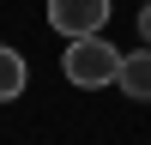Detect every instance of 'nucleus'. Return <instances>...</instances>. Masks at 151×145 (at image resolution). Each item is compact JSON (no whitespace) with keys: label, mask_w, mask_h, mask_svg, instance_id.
<instances>
[{"label":"nucleus","mask_w":151,"mask_h":145,"mask_svg":"<svg viewBox=\"0 0 151 145\" xmlns=\"http://www.w3.org/2000/svg\"><path fill=\"white\" fill-rule=\"evenodd\" d=\"M60 67H67V79L79 85V91H103V85H115V72H121V48H109L103 30L97 36H67Z\"/></svg>","instance_id":"f257e3e1"},{"label":"nucleus","mask_w":151,"mask_h":145,"mask_svg":"<svg viewBox=\"0 0 151 145\" xmlns=\"http://www.w3.org/2000/svg\"><path fill=\"white\" fill-rule=\"evenodd\" d=\"M48 24L60 36H97L109 24V0H48Z\"/></svg>","instance_id":"f03ea898"},{"label":"nucleus","mask_w":151,"mask_h":145,"mask_svg":"<svg viewBox=\"0 0 151 145\" xmlns=\"http://www.w3.org/2000/svg\"><path fill=\"white\" fill-rule=\"evenodd\" d=\"M115 85L133 97V103H151V48H139V55H121Z\"/></svg>","instance_id":"7ed1b4c3"},{"label":"nucleus","mask_w":151,"mask_h":145,"mask_svg":"<svg viewBox=\"0 0 151 145\" xmlns=\"http://www.w3.org/2000/svg\"><path fill=\"white\" fill-rule=\"evenodd\" d=\"M18 91H24V55L0 42V103H12Z\"/></svg>","instance_id":"20e7f679"},{"label":"nucleus","mask_w":151,"mask_h":145,"mask_svg":"<svg viewBox=\"0 0 151 145\" xmlns=\"http://www.w3.org/2000/svg\"><path fill=\"white\" fill-rule=\"evenodd\" d=\"M139 36H145V48H151V0L139 6Z\"/></svg>","instance_id":"39448f33"}]
</instances>
